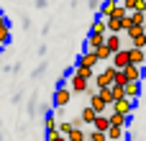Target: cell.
Masks as SVG:
<instances>
[{
    "label": "cell",
    "mask_w": 146,
    "mask_h": 141,
    "mask_svg": "<svg viewBox=\"0 0 146 141\" xmlns=\"http://www.w3.org/2000/svg\"><path fill=\"white\" fill-rule=\"evenodd\" d=\"M92 80H95L98 90H103V87H110V85H113V80H115V67H110V64H108V67H105L100 74H95Z\"/></svg>",
    "instance_id": "6da1fadb"
},
{
    "label": "cell",
    "mask_w": 146,
    "mask_h": 141,
    "mask_svg": "<svg viewBox=\"0 0 146 141\" xmlns=\"http://www.w3.org/2000/svg\"><path fill=\"white\" fill-rule=\"evenodd\" d=\"M69 100H72V90H67L64 85H59L54 90V105L56 108H64V105H69Z\"/></svg>",
    "instance_id": "7a4b0ae2"
},
{
    "label": "cell",
    "mask_w": 146,
    "mask_h": 141,
    "mask_svg": "<svg viewBox=\"0 0 146 141\" xmlns=\"http://www.w3.org/2000/svg\"><path fill=\"white\" fill-rule=\"evenodd\" d=\"M133 100H128V98H123V100H115L113 103V113H118V116H126V118H131V113H133Z\"/></svg>",
    "instance_id": "3957f363"
},
{
    "label": "cell",
    "mask_w": 146,
    "mask_h": 141,
    "mask_svg": "<svg viewBox=\"0 0 146 141\" xmlns=\"http://www.w3.org/2000/svg\"><path fill=\"white\" fill-rule=\"evenodd\" d=\"M108 36V33H105ZM105 36L103 33H87V41H85V51H98L103 44H105Z\"/></svg>",
    "instance_id": "277c9868"
},
{
    "label": "cell",
    "mask_w": 146,
    "mask_h": 141,
    "mask_svg": "<svg viewBox=\"0 0 146 141\" xmlns=\"http://www.w3.org/2000/svg\"><path fill=\"white\" fill-rule=\"evenodd\" d=\"M105 46H108V51H110V54H115V51L126 49V46H123V36H121V33H108V36H105Z\"/></svg>",
    "instance_id": "5b68a950"
},
{
    "label": "cell",
    "mask_w": 146,
    "mask_h": 141,
    "mask_svg": "<svg viewBox=\"0 0 146 141\" xmlns=\"http://www.w3.org/2000/svg\"><path fill=\"white\" fill-rule=\"evenodd\" d=\"M128 64L144 67L146 64V49H133V46H128Z\"/></svg>",
    "instance_id": "8992f818"
},
{
    "label": "cell",
    "mask_w": 146,
    "mask_h": 141,
    "mask_svg": "<svg viewBox=\"0 0 146 141\" xmlns=\"http://www.w3.org/2000/svg\"><path fill=\"white\" fill-rule=\"evenodd\" d=\"M100 59H98V54L95 51H82L80 54V59H77V67H90V69H95V64H98Z\"/></svg>",
    "instance_id": "52a82bcc"
},
{
    "label": "cell",
    "mask_w": 146,
    "mask_h": 141,
    "mask_svg": "<svg viewBox=\"0 0 146 141\" xmlns=\"http://www.w3.org/2000/svg\"><path fill=\"white\" fill-rule=\"evenodd\" d=\"M110 67H115V69H123V67H128V49H121V51H115V54L110 57Z\"/></svg>",
    "instance_id": "ba28073f"
},
{
    "label": "cell",
    "mask_w": 146,
    "mask_h": 141,
    "mask_svg": "<svg viewBox=\"0 0 146 141\" xmlns=\"http://www.w3.org/2000/svg\"><path fill=\"white\" fill-rule=\"evenodd\" d=\"M118 5H121V0H103L100 8H98V10H100V18H110L113 10H115Z\"/></svg>",
    "instance_id": "9c48e42d"
},
{
    "label": "cell",
    "mask_w": 146,
    "mask_h": 141,
    "mask_svg": "<svg viewBox=\"0 0 146 141\" xmlns=\"http://www.w3.org/2000/svg\"><path fill=\"white\" fill-rule=\"evenodd\" d=\"M121 5L126 8V13H133V10L146 13V0H121Z\"/></svg>",
    "instance_id": "30bf717a"
},
{
    "label": "cell",
    "mask_w": 146,
    "mask_h": 141,
    "mask_svg": "<svg viewBox=\"0 0 146 141\" xmlns=\"http://www.w3.org/2000/svg\"><path fill=\"white\" fill-rule=\"evenodd\" d=\"M123 74H126V80H128V82H141V67H136V64L123 67Z\"/></svg>",
    "instance_id": "8fae6325"
},
{
    "label": "cell",
    "mask_w": 146,
    "mask_h": 141,
    "mask_svg": "<svg viewBox=\"0 0 146 141\" xmlns=\"http://www.w3.org/2000/svg\"><path fill=\"white\" fill-rule=\"evenodd\" d=\"M90 108H92L98 116H105V110H108V105L103 103V98H100L98 92H92V98H90Z\"/></svg>",
    "instance_id": "7c38bea8"
},
{
    "label": "cell",
    "mask_w": 146,
    "mask_h": 141,
    "mask_svg": "<svg viewBox=\"0 0 146 141\" xmlns=\"http://www.w3.org/2000/svg\"><path fill=\"white\" fill-rule=\"evenodd\" d=\"M69 82H72V92H87V80L77 77L74 72L69 74Z\"/></svg>",
    "instance_id": "4fadbf2b"
},
{
    "label": "cell",
    "mask_w": 146,
    "mask_h": 141,
    "mask_svg": "<svg viewBox=\"0 0 146 141\" xmlns=\"http://www.w3.org/2000/svg\"><path fill=\"white\" fill-rule=\"evenodd\" d=\"M139 95H141V82H128V85H126V98L136 103Z\"/></svg>",
    "instance_id": "5bb4252c"
},
{
    "label": "cell",
    "mask_w": 146,
    "mask_h": 141,
    "mask_svg": "<svg viewBox=\"0 0 146 141\" xmlns=\"http://www.w3.org/2000/svg\"><path fill=\"white\" fill-rule=\"evenodd\" d=\"M105 134H108V141H118V139L126 136V128H123V126H110Z\"/></svg>",
    "instance_id": "9a60e30c"
},
{
    "label": "cell",
    "mask_w": 146,
    "mask_h": 141,
    "mask_svg": "<svg viewBox=\"0 0 146 141\" xmlns=\"http://www.w3.org/2000/svg\"><path fill=\"white\" fill-rule=\"evenodd\" d=\"M90 33H108V26H105V18H95L92 21V26H90Z\"/></svg>",
    "instance_id": "2e32d148"
},
{
    "label": "cell",
    "mask_w": 146,
    "mask_h": 141,
    "mask_svg": "<svg viewBox=\"0 0 146 141\" xmlns=\"http://www.w3.org/2000/svg\"><path fill=\"white\" fill-rule=\"evenodd\" d=\"M95 118H98V113H95V110H92L90 105H87V108H85V110L80 113V121H82L85 126H92V121H95Z\"/></svg>",
    "instance_id": "e0dca14e"
},
{
    "label": "cell",
    "mask_w": 146,
    "mask_h": 141,
    "mask_svg": "<svg viewBox=\"0 0 146 141\" xmlns=\"http://www.w3.org/2000/svg\"><path fill=\"white\" fill-rule=\"evenodd\" d=\"M105 26H108V33H121L123 31V23L118 18H105Z\"/></svg>",
    "instance_id": "ac0fdd59"
},
{
    "label": "cell",
    "mask_w": 146,
    "mask_h": 141,
    "mask_svg": "<svg viewBox=\"0 0 146 141\" xmlns=\"http://www.w3.org/2000/svg\"><path fill=\"white\" fill-rule=\"evenodd\" d=\"M92 128H95V131H108V128H110V121H108V116H98V118L92 121Z\"/></svg>",
    "instance_id": "d6986e66"
},
{
    "label": "cell",
    "mask_w": 146,
    "mask_h": 141,
    "mask_svg": "<svg viewBox=\"0 0 146 141\" xmlns=\"http://www.w3.org/2000/svg\"><path fill=\"white\" fill-rule=\"evenodd\" d=\"M56 123H59V121L46 110V113H44V128H46V134H49V131H56Z\"/></svg>",
    "instance_id": "ffe728a7"
},
{
    "label": "cell",
    "mask_w": 146,
    "mask_h": 141,
    "mask_svg": "<svg viewBox=\"0 0 146 141\" xmlns=\"http://www.w3.org/2000/svg\"><path fill=\"white\" fill-rule=\"evenodd\" d=\"M67 141H87V134H85L82 128H72V131L67 134Z\"/></svg>",
    "instance_id": "44dd1931"
},
{
    "label": "cell",
    "mask_w": 146,
    "mask_h": 141,
    "mask_svg": "<svg viewBox=\"0 0 146 141\" xmlns=\"http://www.w3.org/2000/svg\"><path fill=\"white\" fill-rule=\"evenodd\" d=\"M74 74H77V77H82V80H87V82L95 77V72H92L90 67H74Z\"/></svg>",
    "instance_id": "7402d4cb"
},
{
    "label": "cell",
    "mask_w": 146,
    "mask_h": 141,
    "mask_svg": "<svg viewBox=\"0 0 146 141\" xmlns=\"http://www.w3.org/2000/svg\"><path fill=\"white\" fill-rule=\"evenodd\" d=\"M108 121H110V126H123V128L128 126V118H126V116H118V113H110Z\"/></svg>",
    "instance_id": "603a6c76"
},
{
    "label": "cell",
    "mask_w": 146,
    "mask_h": 141,
    "mask_svg": "<svg viewBox=\"0 0 146 141\" xmlns=\"http://www.w3.org/2000/svg\"><path fill=\"white\" fill-rule=\"evenodd\" d=\"M128 18H131V23H133V26H144V23H146V13H141V10L128 13Z\"/></svg>",
    "instance_id": "cb8c5ba5"
},
{
    "label": "cell",
    "mask_w": 146,
    "mask_h": 141,
    "mask_svg": "<svg viewBox=\"0 0 146 141\" xmlns=\"http://www.w3.org/2000/svg\"><path fill=\"white\" fill-rule=\"evenodd\" d=\"M110 92H113V103L126 98V87H123V85H110Z\"/></svg>",
    "instance_id": "d4e9b609"
},
{
    "label": "cell",
    "mask_w": 146,
    "mask_h": 141,
    "mask_svg": "<svg viewBox=\"0 0 146 141\" xmlns=\"http://www.w3.org/2000/svg\"><path fill=\"white\" fill-rule=\"evenodd\" d=\"M98 95L103 98V103H105V105H113V92H110V87H103V90H98Z\"/></svg>",
    "instance_id": "484cf974"
},
{
    "label": "cell",
    "mask_w": 146,
    "mask_h": 141,
    "mask_svg": "<svg viewBox=\"0 0 146 141\" xmlns=\"http://www.w3.org/2000/svg\"><path fill=\"white\" fill-rule=\"evenodd\" d=\"M72 128H74V126H72V121H59V123H56V131H59L62 136H67Z\"/></svg>",
    "instance_id": "4316f807"
},
{
    "label": "cell",
    "mask_w": 146,
    "mask_h": 141,
    "mask_svg": "<svg viewBox=\"0 0 146 141\" xmlns=\"http://www.w3.org/2000/svg\"><path fill=\"white\" fill-rule=\"evenodd\" d=\"M10 44V26H3L0 28V46H8Z\"/></svg>",
    "instance_id": "83f0119b"
},
{
    "label": "cell",
    "mask_w": 146,
    "mask_h": 141,
    "mask_svg": "<svg viewBox=\"0 0 146 141\" xmlns=\"http://www.w3.org/2000/svg\"><path fill=\"white\" fill-rule=\"evenodd\" d=\"M95 54H98V59H100V62H110V57H113V54L108 51V46H105V44H103V46H100Z\"/></svg>",
    "instance_id": "f1b7e54d"
},
{
    "label": "cell",
    "mask_w": 146,
    "mask_h": 141,
    "mask_svg": "<svg viewBox=\"0 0 146 141\" xmlns=\"http://www.w3.org/2000/svg\"><path fill=\"white\" fill-rule=\"evenodd\" d=\"M144 44H146V33H139V36L131 39V46L133 49H144Z\"/></svg>",
    "instance_id": "f546056e"
},
{
    "label": "cell",
    "mask_w": 146,
    "mask_h": 141,
    "mask_svg": "<svg viewBox=\"0 0 146 141\" xmlns=\"http://www.w3.org/2000/svg\"><path fill=\"white\" fill-rule=\"evenodd\" d=\"M46 141H67V136H62L59 131H49L46 134Z\"/></svg>",
    "instance_id": "4dcf8cb0"
},
{
    "label": "cell",
    "mask_w": 146,
    "mask_h": 141,
    "mask_svg": "<svg viewBox=\"0 0 146 141\" xmlns=\"http://www.w3.org/2000/svg\"><path fill=\"white\" fill-rule=\"evenodd\" d=\"M126 15H128V13H126V8H123V5H118V8L113 10V15H110V18H118V21H121V18H126Z\"/></svg>",
    "instance_id": "1f68e13d"
},
{
    "label": "cell",
    "mask_w": 146,
    "mask_h": 141,
    "mask_svg": "<svg viewBox=\"0 0 146 141\" xmlns=\"http://www.w3.org/2000/svg\"><path fill=\"white\" fill-rule=\"evenodd\" d=\"M44 69H46V64L41 62V64H38V67L33 69V74H31V77H41V74H44Z\"/></svg>",
    "instance_id": "d6a6232c"
},
{
    "label": "cell",
    "mask_w": 146,
    "mask_h": 141,
    "mask_svg": "<svg viewBox=\"0 0 146 141\" xmlns=\"http://www.w3.org/2000/svg\"><path fill=\"white\" fill-rule=\"evenodd\" d=\"M3 26H8V21H5V15L0 13V28H3Z\"/></svg>",
    "instance_id": "836d02e7"
},
{
    "label": "cell",
    "mask_w": 146,
    "mask_h": 141,
    "mask_svg": "<svg viewBox=\"0 0 146 141\" xmlns=\"http://www.w3.org/2000/svg\"><path fill=\"white\" fill-rule=\"evenodd\" d=\"M144 31H146V23H144Z\"/></svg>",
    "instance_id": "e575fe53"
},
{
    "label": "cell",
    "mask_w": 146,
    "mask_h": 141,
    "mask_svg": "<svg viewBox=\"0 0 146 141\" xmlns=\"http://www.w3.org/2000/svg\"><path fill=\"white\" fill-rule=\"evenodd\" d=\"M144 49H146V44H144Z\"/></svg>",
    "instance_id": "d590c367"
},
{
    "label": "cell",
    "mask_w": 146,
    "mask_h": 141,
    "mask_svg": "<svg viewBox=\"0 0 146 141\" xmlns=\"http://www.w3.org/2000/svg\"><path fill=\"white\" fill-rule=\"evenodd\" d=\"M87 141H92V139H87Z\"/></svg>",
    "instance_id": "8d00e7d4"
}]
</instances>
